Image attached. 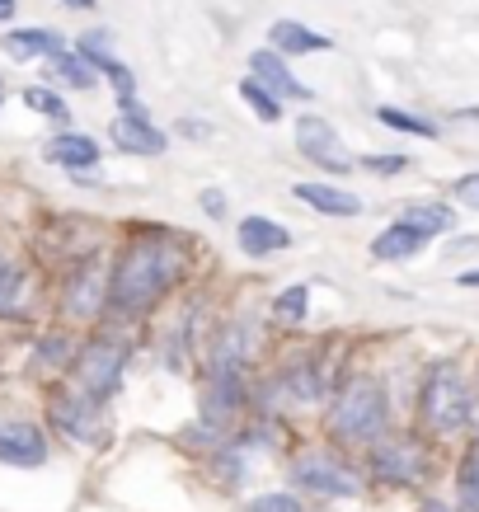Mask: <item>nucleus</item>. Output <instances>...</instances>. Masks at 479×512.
Masks as SVG:
<instances>
[{
    "label": "nucleus",
    "instance_id": "1",
    "mask_svg": "<svg viewBox=\"0 0 479 512\" xmlns=\"http://www.w3.org/2000/svg\"><path fill=\"white\" fill-rule=\"evenodd\" d=\"M174 273H179V259H174L170 245H160V240H132L123 249L118 268H113L109 301L127 315L151 311L155 301H160V292L174 282Z\"/></svg>",
    "mask_w": 479,
    "mask_h": 512
},
{
    "label": "nucleus",
    "instance_id": "2",
    "mask_svg": "<svg viewBox=\"0 0 479 512\" xmlns=\"http://www.w3.org/2000/svg\"><path fill=\"white\" fill-rule=\"evenodd\" d=\"M470 390H465V376L456 362H437L428 381H423V423L433 428V433H461L465 423H470Z\"/></svg>",
    "mask_w": 479,
    "mask_h": 512
},
{
    "label": "nucleus",
    "instance_id": "3",
    "mask_svg": "<svg viewBox=\"0 0 479 512\" xmlns=\"http://www.w3.org/2000/svg\"><path fill=\"white\" fill-rule=\"evenodd\" d=\"M329 433L343 442H376L386 433V395L376 381H353L329 409Z\"/></svg>",
    "mask_w": 479,
    "mask_h": 512
},
{
    "label": "nucleus",
    "instance_id": "4",
    "mask_svg": "<svg viewBox=\"0 0 479 512\" xmlns=\"http://www.w3.org/2000/svg\"><path fill=\"white\" fill-rule=\"evenodd\" d=\"M123 343H90L85 353L76 357V390L90 395L94 404H104L118 390V376H123Z\"/></svg>",
    "mask_w": 479,
    "mask_h": 512
},
{
    "label": "nucleus",
    "instance_id": "5",
    "mask_svg": "<svg viewBox=\"0 0 479 512\" xmlns=\"http://www.w3.org/2000/svg\"><path fill=\"white\" fill-rule=\"evenodd\" d=\"M292 484L296 489H306V494H325V498H357L362 494V480H357L353 470L334 461V456H301L292 466Z\"/></svg>",
    "mask_w": 479,
    "mask_h": 512
},
{
    "label": "nucleus",
    "instance_id": "6",
    "mask_svg": "<svg viewBox=\"0 0 479 512\" xmlns=\"http://www.w3.org/2000/svg\"><path fill=\"white\" fill-rule=\"evenodd\" d=\"M296 146H301V156H306L310 165H320V170H334V174L357 170V160L348 156V146H343L339 132H334L325 118H301V123H296Z\"/></svg>",
    "mask_w": 479,
    "mask_h": 512
},
{
    "label": "nucleus",
    "instance_id": "7",
    "mask_svg": "<svg viewBox=\"0 0 479 512\" xmlns=\"http://www.w3.org/2000/svg\"><path fill=\"white\" fill-rule=\"evenodd\" d=\"M52 423L76 442H94L99 437V404L90 395H80V390H66V395L52 400Z\"/></svg>",
    "mask_w": 479,
    "mask_h": 512
},
{
    "label": "nucleus",
    "instance_id": "8",
    "mask_svg": "<svg viewBox=\"0 0 479 512\" xmlns=\"http://www.w3.org/2000/svg\"><path fill=\"white\" fill-rule=\"evenodd\" d=\"M249 80H254V85H263V90L273 94V99H310V90L306 85H301V80L292 76V71H287V62H282L278 52H249Z\"/></svg>",
    "mask_w": 479,
    "mask_h": 512
},
{
    "label": "nucleus",
    "instance_id": "9",
    "mask_svg": "<svg viewBox=\"0 0 479 512\" xmlns=\"http://www.w3.org/2000/svg\"><path fill=\"white\" fill-rule=\"evenodd\" d=\"M109 137L118 151L127 156H160L165 151V132L151 127V118H141V113H123V118H113Z\"/></svg>",
    "mask_w": 479,
    "mask_h": 512
},
{
    "label": "nucleus",
    "instance_id": "10",
    "mask_svg": "<svg viewBox=\"0 0 479 512\" xmlns=\"http://www.w3.org/2000/svg\"><path fill=\"white\" fill-rule=\"evenodd\" d=\"M43 456H47V442L33 423H0V461H5V466L29 470V466H38Z\"/></svg>",
    "mask_w": 479,
    "mask_h": 512
},
{
    "label": "nucleus",
    "instance_id": "11",
    "mask_svg": "<svg viewBox=\"0 0 479 512\" xmlns=\"http://www.w3.org/2000/svg\"><path fill=\"white\" fill-rule=\"evenodd\" d=\"M371 466L390 484H414L418 475H423V456H418L414 442H386V447H376Z\"/></svg>",
    "mask_w": 479,
    "mask_h": 512
},
{
    "label": "nucleus",
    "instance_id": "12",
    "mask_svg": "<svg viewBox=\"0 0 479 512\" xmlns=\"http://www.w3.org/2000/svg\"><path fill=\"white\" fill-rule=\"evenodd\" d=\"M104 296H109L104 273H99V268H85V273H76L71 287H66V315H76V320H94L99 306H104Z\"/></svg>",
    "mask_w": 479,
    "mask_h": 512
},
{
    "label": "nucleus",
    "instance_id": "13",
    "mask_svg": "<svg viewBox=\"0 0 479 512\" xmlns=\"http://www.w3.org/2000/svg\"><path fill=\"white\" fill-rule=\"evenodd\" d=\"M423 245H428V235L414 231L409 221H395V226H386V231L371 240V259H381V264H400V259H414Z\"/></svg>",
    "mask_w": 479,
    "mask_h": 512
},
{
    "label": "nucleus",
    "instance_id": "14",
    "mask_svg": "<svg viewBox=\"0 0 479 512\" xmlns=\"http://www.w3.org/2000/svg\"><path fill=\"white\" fill-rule=\"evenodd\" d=\"M235 240H240V249L245 254H278V249L292 245V231L287 226H278V221H268V217H245L240 221V231H235Z\"/></svg>",
    "mask_w": 479,
    "mask_h": 512
},
{
    "label": "nucleus",
    "instance_id": "15",
    "mask_svg": "<svg viewBox=\"0 0 479 512\" xmlns=\"http://www.w3.org/2000/svg\"><path fill=\"white\" fill-rule=\"evenodd\" d=\"M296 202H310L320 217H357L362 212V198L357 193H343L334 184H296L292 188Z\"/></svg>",
    "mask_w": 479,
    "mask_h": 512
},
{
    "label": "nucleus",
    "instance_id": "16",
    "mask_svg": "<svg viewBox=\"0 0 479 512\" xmlns=\"http://www.w3.org/2000/svg\"><path fill=\"white\" fill-rule=\"evenodd\" d=\"M47 160L62 165V170H90V165H99V146L80 132H66V137L47 141Z\"/></svg>",
    "mask_w": 479,
    "mask_h": 512
},
{
    "label": "nucleus",
    "instance_id": "17",
    "mask_svg": "<svg viewBox=\"0 0 479 512\" xmlns=\"http://www.w3.org/2000/svg\"><path fill=\"white\" fill-rule=\"evenodd\" d=\"M5 52L15 57V62H33V57H62V38L52 29H19L5 38Z\"/></svg>",
    "mask_w": 479,
    "mask_h": 512
},
{
    "label": "nucleus",
    "instance_id": "18",
    "mask_svg": "<svg viewBox=\"0 0 479 512\" xmlns=\"http://www.w3.org/2000/svg\"><path fill=\"white\" fill-rule=\"evenodd\" d=\"M235 404H240V372H212V386H207V400H202L207 423L231 419Z\"/></svg>",
    "mask_w": 479,
    "mask_h": 512
},
{
    "label": "nucleus",
    "instance_id": "19",
    "mask_svg": "<svg viewBox=\"0 0 479 512\" xmlns=\"http://www.w3.org/2000/svg\"><path fill=\"white\" fill-rule=\"evenodd\" d=\"M268 38H273V47H278V52H325V47H329L325 33L306 29V24H292V19H278Z\"/></svg>",
    "mask_w": 479,
    "mask_h": 512
},
{
    "label": "nucleus",
    "instance_id": "20",
    "mask_svg": "<svg viewBox=\"0 0 479 512\" xmlns=\"http://www.w3.org/2000/svg\"><path fill=\"white\" fill-rule=\"evenodd\" d=\"M273 390H282L287 404H310V400H320V376H315V367H292Z\"/></svg>",
    "mask_w": 479,
    "mask_h": 512
},
{
    "label": "nucleus",
    "instance_id": "21",
    "mask_svg": "<svg viewBox=\"0 0 479 512\" xmlns=\"http://www.w3.org/2000/svg\"><path fill=\"white\" fill-rule=\"evenodd\" d=\"M400 221H409L414 231H423V235H437V231H451V207H437V202H414L409 212H404Z\"/></svg>",
    "mask_w": 479,
    "mask_h": 512
},
{
    "label": "nucleus",
    "instance_id": "22",
    "mask_svg": "<svg viewBox=\"0 0 479 512\" xmlns=\"http://www.w3.org/2000/svg\"><path fill=\"white\" fill-rule=\"evenodd\" d=\"M240 99H245L249 109L259 113L263 123H278V118H282V104L268 90H263V85H254V80H245V85H240Z\"/></svg>",
    "mask_w": 479,
    "mask_h": 512
},
{
    "label": "nucleus",
    "instance_id": "23",
    "mask_svg": "<svg viewBox=\"0 0 479 512\" xmlns=\"http://www.w3.org/2000/svg\"><path fill=\"white\" fill-rule=\"evenodd\" d=\"M306 306H310V292L296 282V287H287V292L273 301V315H278V320H287V325H296V320H306Z\"/></svg>",
    "mask_w": 479,
    "mask_h": 512
},
{
    "label": "nucleus",
    "instance_id": "24",
    "mask_svg": "<svg viewBox=\"0 0 479 512\" xmlns=\"http://www.w3.org/2000/svg\"><path fill=\"white\" fill-rule=\"evenodd\" d=\"M57 71H62V80L66 85H76V90H94V66L85 62V57H71V52H62V57H57Z\"/></svg>",
    "mask_w": 479,
    "mask_h": 512
},
{
    "label": "nucleus",
    "instance_id": "25",
    "mask_svg": "<svg viewBox=\"0 0 479 512\" xmlns=\"http://www.w3.org/2000/svg\"><path fill=\"white\" fill-rule=\"evenodd\" d=\"M386 127H395V132H414V137H437V127L433 123H423V118H414V113H404V109H381L376 113Z\"/></svg>",
    "mask_w": 479,
    "mask_h": 512
},
{
    "label": "nucleus",
    "instance_id": "26",
    "mask_svg": "<svg viewBox=\"0 0 479 512\" xmlns=\"http://www.w3.org/2000/svg\"><path fill=\"white\" fill-rule=\"evenodd\" d=\"M24 104H29L33 113H47V118H57V123H66V104L57 99L52 90H43V85H33V90H24Z\"/></svg>",
    "mask_w": 479,
    "mask_h": 512
},
{
    "label": "nucleus",
    "instance_id": "27",
    "mask_svg": "<svg viewBox=\"0 0 479 512\" xmlns=\"http://www.w3.org/2000/svg\"><path fill=\"white\" fill-rule=\"evenodd\" d=\"M66 357H71V339H66V334H47V339L38 343V367H62Z\"/></svg>",
    "mask_w": 479,
    "mask_h": 512
},
{
    "label": "nucleus",
    "instance_id": "28",
    "mask_svg": "<svg viewBox=\"0 0 479 512\" xmlns=\"http://www.w3.org/2000/svg\"><path fill=\"white\" fill-rule=\"evenodd\" d=\"M15 301H19V268L0 259V315L15 311Z\"/></svg>",
    "mask_w": 479,
    "mask_h": 512
},
{
    "label": "nucleus",
    "instance_id": "29",
    "mask_svg": "<svg viewBox=\"0 0 479 512\" xmlns=\"http://www.w3.org/2000/svg\"><path fill=\"white\" fill-rule=\"evenodd\" d=\"M245 512H306V508H301L292 494H263V498H254Z\"/></svg>",
    "mask_w": 479,
    "mask_h": 512
},
{
    "label": "nucleus",
    "instance_id": "30",
    "mask_svg": "<svg viewBox=\"0 0 479 512\" xmlns=\"http://www.w3.org/2000/svg\"><path fill=\"white\" fill-rule=\"evenodd\" d=\"M461 494H475V498H479V437H475V447H470V456H465Z\"/></svg>",
    "mask_w": 479,
    "mask_h": 512
},
{
    "label": "nucleus",
    "instance_id": "31",
    "mask_svg": "<svg viewBox=\"0 0 479 512\" xmlns=\"http://www.w3.org/2000/svg\"><path fill=\"white\" fill-rule=\"evenodd\" d=\"M226 207H231V202H226L221 188H202V212H207V217H226Z\"/></svg>",
    "mask_w": 479,
    "mask_h": 512
},
{
    "label": "nucleus",
    "instance_id": "32",
    "mask_svg": "<svg viewBox=\"0 0 479 512\" xmlns=\"http://www.w3.org/2000/svg\"><path fill=\"white\" fill-rule=\"evenodd\" d=\"M362 165H367L371 174H400L409 160H404V156H371V160H362Z\"/></svg>",
    "mask_w": 479,
    "mask_h": 512
},
{
    "label": "nucleus",
    "instance_id": "33",
    "mask_svg": "<svg viewBox=\"0 0 479 512\" xmlns=\"http://www.w3.org/2000/svg\"><path fill=\"white\" fill-rule=\"evenodd\" d=\"M456 202H465V207L479 212V174H465L461 184H456Z\"/></svg>",
    "mask_w": 479,
    "mask_h": 512
},
{
    "label": "nucleus",
    "instance_id": "34",
    "mask_svg": "<svg viewBox=\"0 0 479 512\" xmlns=\"http://www.w3.org/2000/svg\"><path fill=\"white\" fill-rule=\"evenodd\" d=\"M456 282H461V287H479V268H470V273H461V278H456Z\"/></svg>",
    "mask_w": 479,
    "mask_h": 512
},
{
    "label": "nucleus",
    "instance_id": "35",
    "mask_svg": "<svg viewBox=\"0 0 479 512\" xmlns=\"http://www.w3.org/2000/svg\"><path fill=\"white\" fill-rule=\"evenodd\" d=\"M15 15V0H0V19H10Z\"/></svg>",
    "mask_w": 479,
    "mask_h": 512
},
{
    "label": "nucleus",
    "instance_id": "36",
    "mask_svg": "<svg viewBox=\"0 0 479 512\" xmlns=\"http://www.w3.org/2000/svg\"><path fill=\"white\" fill-rule=\"evenodd\" d=\"M66 5H80V10H94V0H66Z\"/></svg>",
    "mask_w": 479,
    "mask_h": 512
},
{
    "label": "nucleus",
    "instance_id": "37",
    "mask_svg": "<svg viewBox=\"0 0 479 512\" xmlns=\"http://www.w3.org/2000/svg\"><path fill=\"white\" fill-rule=\"evenodd\" d=\"M0 94H5V85H0Z\"/></svg>",
    "mask_w": 479,
    "mask_h": 512
}]
</instances>
